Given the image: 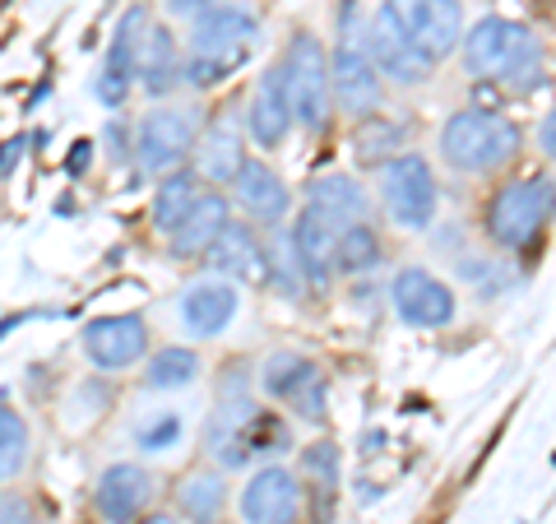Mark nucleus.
<instances>
[{
  "label": "nucleus",
  "mask_w": 556,
  "mask_h": 524,
  "mask_svg": "<svg viewBox=\"0 0 556 524\" xmlns=\"http://www.w3.org/2000/svg\"><path fill=\"white\" fill-rule=\"evenodd\" d=\"M195 163H200V177H208V182L237 177V167L247 159H241V126L232 116H218L214 126L204 130V139H195Z\"/></svg>",
  "instance_id": "5701e85b"
},
{
  "label": "nucleus",
  "mask_w": 556,
  "mask_h": 524,
  "mask_svg": "<svg viewBox=\"0 0 556 524\" xmlns=\"http://www.w3.org/2000/svg\"><path fill=\"white\" fill-rule=\"evenodd\" d=\"M464 65L478 79H510V75H529L538 65V38L519 24V20H501L486 14L468 28L464 38Z\"/></svg>",
  "instance_id": "f03ea898"
},
{
  "label": "nucleus",
  "mask_w": 556,
  "mask_h": 524,
  "mask_svg": "<svg viewBox=\"0 0 556 524\" xmlns=\"http://www.w3.org/2000/svg\"><path fill=\"white\" fill-rule=\"evenodd\" d=\"M195 200H200V172H186V167L167 172L163 186H159V196H153V228L167 237L186 219V209Z\"/></svg>",
  "instance_id": "393cba45"
},
{
  "label": "nucleus",
  "mask_w": 556,
  "mask_h": 524,
  "mask_svg": "<svg viewBox=\"0 0 556 524\" xmlns=\"http://www.w3.org/2000/svg\"><path fill=\"white\" fill-rule=\"evenodd\" d=\"M28 464V423L20 409L0 404V483H14Z\"/></svg>",
  "instance_id": "c85d7f7f"
},
{
  "label": "nucleus",
  "mask_w": 556,
  "mask_h": 524,
  "mask_svg": "<svg viewBox=\"0 0 556 524\" xmlns=\"http://www.w3.org/2000/svg\"><path fill=\"white\" fill-rule=\"evenodd\" d=\"M380 98H386V84H380V70L371 65L367 47L343 42L329 57V102H339L348 116H371Z\"/></svg>",
  "instance_id": "9d476101"
},
{
  "label": "nucleus",
  "mask_w": 556,
  "mask_h": 524,
  "mask_svg": "<svg viewBox=\"0 0 556 524\" xmlns=\"http://www.w3.org/2000/svg\"><path fill=\"white\" fill-rule=\"evenodd\" d=\"M177 436H181V417L177 413H159V417H149V423H139L135 446L149 450V456H159V450L177 446Z\"/></svg>",
  "instance_id": "2f4dec72"
},
{
  "label": "nucleus",
  "mask_w": 556,
  "mask_h": 524,
  "mask_svg": "<svg viewBox=\"0 0 556 524\" xmlns=\"http://www.w3.org/2000/svg\"><path fill=\"white\" fill-rule=\"evenodd\" d=\"M200 524H218V520H200Z\"/></svg>",
  "instance_id": "37998d69"
},
{
  "label": "nucleus",
  "mask_w": 556,
  "mask_h": 524,
  "mask_svg": "<svg viewBox=\"0 0 556 524\" xmlns=\"http://www.w3.org/2000/svg\"><path fill=\"white\" fill-rule=\"evenodd\" d=\"M79 344H84V353H89L93 366L121 372V366H135L144 358L149 325H144V316H135V311H126V316H98V321L84 325Z\"/></svg>",
  "instance_id": "9b49d317"
},
{
  "label": "nucleus",
  "mask_w": 556,
  "mask_h": 524,
  "mask_svg": "<svg viewBox=\"0 0 556 524\" xmlns=\"http://www.w3.org/2000/svg\"><path fill=\"white\" fill-rule=\"evenodd\" d=\"M228 219H232V214H228V200H223L218 190H204V196L186 209V219L167 233L172 255H177V260H200L204 247L223 233V223H228Z\"/></svg>",
  "instance_id": "6ab92c4d"
},
{
  "label": "nucleus",
  "mask_w": 556,
  "mask_h": 524,
  "mask_svg": "<svg viewBox=\"0 0 556 524\" xmlns=\"http://www.w3.org/2000/svg\"><path fill=\"white\" fill-rule=\"evenodd\" d=\"M362 121H367V126L357 130V153H362V159H367V163H376L380 153L394 149L399 139H404V130L390 126V121H371V116H362Z\"/></svg>",
  "instance_id": "473e14b6"
},
{
  "label": "nucleus",
  "mask_w": 556,
  "mask_h": 524,
  "mask_svg": "<svg viewBox=\"0 0 556 524\" xmlns=\"http://www.w3.org/2000/svg\"><path fill=\"white\" fill-rule=\"evenodd\" d=\"M135 75H139V84H144V89H149L153 98L167 93L172 84H177L181 61H177V38H172L167 28L149 24L144 42H139V57H135Z\"/></svg>",
  "instance_id": "b1692460"
},
{
  "label": "nucleus",
  "mask_w": 556,
  "mask_h": 524,
  "mask_svg": "<svg viewBox=\"0 0 556 524\" xmlns=\"http://www.w3.org/2000/svg\"><path fill=\"white\" fill-rule=\"evenodd\" d=\"M204 265L218 270V274H237V278H265V247H260V237L247 228V223H223V233L204 247Z\"/></svg>",
  "instance_id": "a211bd4d"
},
{
  "label": "nucleus",
  "mask_w": 556,
  "mask_h": 524,
  "mask_svg": "<svg viewBox=\"0 0 556 524\" xmlns=\"http://www.w3.org/2000/svg\"><path fill=\"white\" fill-rule=\"evenodd\" d=\"M302 469H306V474L316 478L320 487H334V483H339V450H334V441L311 446L306 456H302Z\"/></svg>",
  "instance_id": "72a5a7b5"
},
{
  "label": "nucleus",
  "mask_w": 556,
  "mask_h": 524,
  "mask_svg": "<svg viewBox=\"0 0 556 524\" xmlns=\"http://www.w3.org/2000/svg\"><path fill=\"white\" fill-rule=\"evenodd\" d=\"M24 145H28L24 135H14V139H5V145H0V177H10V167L24 159Z\"/></svg>",
  "instance_id": "e433bc0d"
},
{
  "label": "nucleus",
  "mask_w": 556,
  "mask_h": 524,
  "mask_svg": "<svg viewBox=\"0 0 556 524\" xmlns=\"http://www.w3.org/2000/svg\"><path fill=\"white\" fill-rule=\"evenodd\" d=\"M302 515V487L288 469H260L241 492V520L247 524H298Z\"/></svg>",
  "instance_id": "2eb2a0df"
},
{
  "label": "nucleus",
  "mask_w": 556,
  "mask_h": 524,
  "mask_svg": "<svg viewBox=\"0 0 556 524\" xmlns=\"http://www.w3.org/2000/svg\"><path fill=\"white\" fill-rule=\"evenodd\" d=\"M139 524H177V520H172V515H144Z\"/></svg>",
  "instance_id": "79ce46f5"
},
{
  "label": "nucleus",
  "mask_w": 556,
  "mask_h": 524,
  "mask_svg": "<svg viewBox=\"0 0 556 524\" xmlns=\"http://www.w3.org/2000/svg\"><path fill=\"white\" fill-rule=\"evenodd\" d=\"M89 153H93V145H89V139H79V145H75V153H70V177H79V172H84V163H89Z\"/></svg>",
  "instance_id": "58836bf2"
},
{
  "label": "nucleus",
  "mask_w": 556,
  "mask_h": 524,
  "mask_svg": "<svg viewBox=\"0 0 556 524\" xmlns=\"http://www.w3.org/2000/svg\"><path fill=\"white\" fill-rule=\"evenodd\" d=\"M102 139L112 145V159H116V163H126V126H121V121H112V126L102 130Z\"/></svg>",
  "instance_id": "4c0bfd02"
},
{
  "label": "nucleus",
  "mask_w": 556,
  "mask_h": 524,
  "mask_svg": "<svg viewBox=\"0 0 556 524\" xmlns=\"http://www.w3.org/2000/svg\"><path fill=\"white\" fill-rule=\"evenodd\" d=\"M195 376H200V358H195V348H181V344H172V348H163V353H153L149 372H144V380H149L153 390H181Z\"/></svg>",
  "instance_id": "cd10ccee"
},
{
  "label": "nucleus",
  "mask_w": 556,
  "mask_h": 524,
  "mask_svg": "<svg viewBox=\"0 0 556 524\" xmlns=\"http://www.w3.org/2000/svg\"><path fill=\"white\" fill-rule=\"evenodd\" d=\"M311 209H320V214L339 223H362L367 219V190L353 177H320L311 186Z\"/></svg>",
  "instance_id": "a878e982"
},
{
  "label": "nucleus",
  "mask_w": 556,
  "mask_h": 524,
  "mask_svg": "<svg viewBox=\"0 0 556 524\" xmlns=\"http://www.w3.org/2000/svg\"><path fill=\"white\" fill-rule=\"evenodd\" d=\"M153 492H159V483H153L149 469L112 464V469H102V478L93 487V506H98V515L108 524H130V520H139L149 511Z\"/></svg>",
  "instance_id": "4468645a"
},
{
  "label": "nucleus",
  "mask_w": 556,
  "mask_h": 524,
  "mask_svg": "<svg viewBox=\"0 0 556 524\" xmlns=\"http://www.w3.org/2000/svg\"><path fill=\"white\" fill-rule=\"evenodd\" d=\"M552 214H556V186L547 177H525L492 200V209H486V233H492V241H501V247L519 251V247H533L538 233L552 223Z\"/></svg>",
  "instance_id": "20e7f679"
},
{
  "label": "nucleus",
  "mask_w": 556,
  "mask_h": 524,
  "mask_svg": "<svg viewBox=\"0 0 556 524\" xmlns=\"http://www.w3.org/2000/svg\"><path fill=\"white\" fill-rule=\"evenodd\" d=\"M214 0H167V10L172 14H200V10H208Z\"/></svg>",
  "instance_id": "ea45409f"
},
{
  "label": "nucleus",
  "mask_w": 556,
  "mask_h": 524,
  "mask_svg": "<svg viewBox=\"0 0 556 524\" xmlns=\"http://www.w3.org/2000/svg\"><path fill=\"white\" fill-rule=\"evenodd\" d=\"M399 28L413 38L417 51H427L431 61L450 57L464 38V10L459 0H390Z\"/></svg>",
  "instance_id": "6e6552de"
},
{
  "label": "nucleus",
  "mask_w": 556,
  "mask_h": 524,
  "mask_svg": "<svg viewBox=\"0 0 556 524\" xmlns=\"http://www.w3.org/2000/svg\"><path fill=\"white\" fill-rule=\"evenodd\" d=\"M278 75H283L292 121H302L306 130H320L329 121V57H325L320 38L298 33V38L288 42L283 61H278Z\"/></svg>",
  "instance_id": "7ed1b4c3"
},
{
  "label": "nucleus",
  "mask_w": 556,
  "mask_h": 524,
  "mask_svg": "<svg viewBox=\"0 0 556 524\" xmlns=\"http://www.w3.org/2000/svg\"><path fill=\"white\" fill-rule=\"evenodd\" d=\"M0 524H33V506L20 492H0Z\"/></svg>",
  "instance_id": "c9c22d12"
},
{
  "label": "nucleus",
  "mask_w": 556,
  "mask_h": 524,
  "mask_svg": "<svg viewBox=\"0 0 556 524\" xmlns=\"http://www.w3.org/2000/svg\"><path fill=\"white\" fill-rule=\"evenodd\" d=\"M144 33H149V10L144 5H130L126 14H121V24H116V38L108 47V65L135 75V57H139V42H144Z\"/></svg>",
  "instance_id": "c756f323"
},
{
  "label": "nucleus",
  "mask_w": 556,
  "mask_h": 524,
  "mask_svg": "<svg viewBox=\"0 0 556 524\" xmlns=\"http://www.w3.org/2000/svg\"><path fill=\"white\" fill-rule=\"evenodd\" d=\"M255 413L260 409L251 404L247 395L218 399V409H214V417H208V427H204V446L223 469H241L251 460V423H255Z\"/></svg>",
  "instance_id": "dca6fc26"
},
{
  "label": "nucleus",
  "mask_w": 556,
  "mask_h": 524,
  "mask_svg": "<svg viewBox=\"0 0 556 524\" xmlns=\"http://www.w3.org/2000/svg\"><path fill=\"white\" fill-rule=\"evenodd\" d=\"M232 186H237V200H241V209H251L255 219H265V223H278L288 214V186H283V177L269 167V163H255V159H247L237 167V177H232Z\"/></svg>",
  "instance_id": "412c9836"
},
{
  "label": "nucleus",
  "mask_w": 556,
  "mask_h": 524,
  "mask_svg": "<svg viewBox=\"0 0 556 524\" xmlns=\"http://www.w3.org/2000/svg\"><path fill=\"white\" fill-rule=\"evenodd\" d=\"M380 200H386L390 219L399 228H427L431 214H437V177H431L427 159H417V153H399L380 167Z\"/></svg>",
  "instance_id": "423d86ee"
},
{
  "label": "nucleus",
  "mask_w": 556,
  "mask_h": 524,
  "mask_svg": "<svg viewBox=\"0 0 556 524\" xmlns=\"http://www.w3.org/2000/svg\"><path fill=\"white\" fill-rule=\"evenodd\" d=\"M223 501H228V483L218 474H190L181 483V511L190 520H214L223 511Z\"/></svg>",
  "instance_id": "7c9ffc66"
},
{
  "label": "nucleus",
  "mask_w": 556,
  "mask_h": 524,
  "mask_svg": "<svg viewBox=\"0 0 556 524\" xmlns=\"http://www.w3.org/2000/svg\"><path fill=\"white\" fill-rule=\"evenodd\" d=\"M260 42V20L241 5H208L195 14V28H190V57L214 61L223 75L251 57V47Z\"/></svg>",
  "instance_id": "39448f33"
},
{
  "label": "nucleus",
  "mask_w": 556,
  "mask_h": 524,
  "mask_svg": "<svg viewBox=\"0 0 556 524\" xmlns=\"http://www.w3.org/2000/svg\"><path fill=\"white\" fill-rule=\"evenodd\" d=\"M394 311L404 316L408 325L417 329H441L455 321V292H450L437 274H427V270H399L394 278Z\"/></svg>",
  "instance_id": "ddd939ff"
},
{
  "label": "nucleus",
  "mask_w": 556,
  "mask_h": 524,
  "mask_svg": "<svg viewBox=\"0 0 556 524\" xmlns=\"http://www.w3.org/2000/svg\"><path fill=\"white\" fill-rule=\"evenodd\" d=\"M265 390L274 399H283V404H292L302 417H325V376L320 366L302 358V353H274L265 362Z\"/></svg>",
  "instance_id": "f8f14e48"
},
{
  "label": "nucleus",
  "mask_w": 556,
  "mask_h": 524,
  "mask_svg": "<svg viewBox=\"0 0 556 524\" xmlns=\"http://www.w3.org/2000/svg\"><path fill=\"white\" fill-rule=\"evenodd\" d=\"M367 57H371V65L380 70V75H390L394 84H422V79H431V65H437L427 51L413 47V38L404 28H399L390 0L371 14V24H367Z\"/></svg>",
  "instance_id": "1a4fd4ad"
},
{
  "label": "nucleus",
  "mask_w": 556,
  "mask_h": 524,
  "mask_svg": "<svg viewBox=\"0 0 556 524\" xmlns=\"http://www.w3.org/2000/svg\"><path fill=\"white\" fill-rule=\"evenodd\" d=\"M200 139V116L195 108H153L144 121H139L135 135V159L144 172H177L186 163V153L195 149Z\"/></svg>",
  "instance_id": "0eeeda50"
},
{
  "label": "nucleus",
  "mask_w": 556,
  "mask_h": 524,
  "mask_svg": "<svg viewBox=\"0 0 556 524\" xmlns=\"http://www.w3.org/2000/svg\"><path fill=\"white\" fill-rule=\"evenodd\" d=\"M339 219L320 214V209H306L302 223L292 228V251L302 260V274L311 284H325L329 274H334V241H339Z\"/></svg>",
  "instance_id": "aec40b11"
},
{
  "label": "nucleus",
  "mask_w": 556,
  "mask_h": 524,
  "mask_svg": "<svg viewBox=\"0 0 556 524\" xmlns=\"http://www.w3.org/2000/svg\"><path fill=\"white\" fill-rule=\"evenodd\" d=\"M543 149L552 153V159H556V112L543 121Z\"/></svg>",
  "instance_id": "a19ab883"
},
{
  "label": "nucleus",
  "mask_w": 556,
  "mask_h": 524,
  "mask_svg": "<svg viewBox=\"0 0 556 524\" xmlns=\"http://www.w3.org/2000/svg\"><path fill=\"white\" fill-rule=\"evenodd\" d=\"M519 145H525V135L515 121L482 108L455 112L441 130V159L455 172H496L515 159Z\"/></svg>",
  "instance_id": "f257e3e1"
},
{
  "label": "nucleus",
  "mask_w": 556,
  "mask_h": 524,
  "mask_svg": "<svg viewBox=\"0 0 556 524\" xmlns=\"http://www.w3.org/2000/svg\"><path fill=\"white\" fill-rule=\"evenodd\" d=\"M380 260V241L367 223H343L334 241V274H367Z\"/></svg>",
  "instance_id": "bb28decb"
},
{
  "label": "nucleus",
  "mask_w": 556,
  "mask_h": 524,
  "mask_svg": "<svg viewBox=\"0 0 556 524\" xmlns=\"http://www.w3.org/2000/svg\"><path fill=\"white\" fill-rule=\"evenodd\" d=\"M130 89H135V75L112 70V65H102V75L93 79V98L102 102V108H121V102L130 98Z\"/></svg>",
  "instance_id": "f704fd0d"
},
{
  "label": "nucleus",
  "mask_w": 556,
  "mask_h": 524,
  "mask_svg": "<svg viewBox=\"0 0 556 524\" xmlns=\"http://www.w3.org/2000/svg\"><path fill=\"white\" fill-rule=\"evenodd\" d=\"M237 302H241V297H237L232 284H223V278H204V284L186 288V297H181V321H186L190 335L214 339V335H223V329L232 325Z\"/></svg>",
  "instance_id": "f3484780"
},
{
  "label": "nucleus",
  "mask_w": 556,
  "mask_h": 524,
  "mask_svg": "<svg viewBox=\"0 0 556 524\" xmlns=\"http://www.w3.org/2000/svg\"><path fill=\"white\" fill-rule=\"evenodd\" d=\"M247 126H251V135L265 149L283 145V135L292 126V108H288V93H283V75H278V65L265 70V79H260V89H255L251 108H247Z\"/></svg>",
  "instance_id": "4be33fe9"
}]
</instances>
